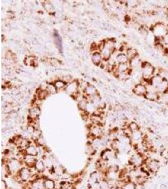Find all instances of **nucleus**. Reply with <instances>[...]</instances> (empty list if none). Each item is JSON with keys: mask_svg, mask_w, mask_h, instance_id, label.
Masks as SVG:
<instances>
[{"mask_svg": "<svg viewBox=\"0 0 168 189\" xmlns=\"http://www.w3.org/2000/svg\"><path fill=\"white\" fill-rule=\"evenodd\" d=\"M5 163L8 169L10 175H13V177L16 176L21 168L24 166V164L21 159L14 157L7 159Z\"/></svg>", "mask_w": 168, "mask_h": 189, "instance_id": "obj_1", "label": "nucleus"}, {"mask_svg": "<svg viewBox=\"0 0 168 189\" xmlns=\"http://www.w3.org/2000/svg\"><path fill=\"white\" fill-rule=\"evenodd\" d=\"M32 168H28L27 166H23L19 171L15 177L16 180L19 183H27L30 181L34 174L32 171Z\"/></svg>", "mask_w": 168, "mask_h": 189, "instance_id": "obj_2", "label": "nucleus"}, {"mask_svg": "<svg viewBox=\"0 0 168 189\" xmlns=\"http://www.w3.org/2000/svg\"><path fill=\"white\" fill-rule=\"evenodd\" d=\"M156 68L149 62H144L142 64V78L145 81H149L151 84V79L154 76Z\"/></svg>", "mask_w": 168, "mask_h": 189, "instance_id": "obj_3", "label": "nucleus"}, {"mask_svg": "<svg viewBox=\"0 0 168 189\" xmlns=\"http://www.w3.org/2000/svg\"><path fill=\"white\" fill-rule=\"evenodd\" d=\"M151 173H155L160 168V163L156 159H147L144 162Z\"/></svg>", "mask_w": 168, "mask_h": 189, "instance_id": "obj_4", "label": "nucleus"}, {"mask_svg": "<svg viewBox=\"0 0 168 189\" xmlns=\"http://www.w3.org/2000/svg\"><path fill=\"white\" fill-rule=\"evenodd\" d=\"M115 152H116L113 151L112 149H109V148L105 149L101 152V155H100L101 159H102V160L105 162L110 161L111 159L115 158Z\"/></svg>", "mask_w": 168, "mask_h": 189, "instance_id": "obj_5", "label": "nucleus"}, {"mask_svg": "<svg viewBox=\"0 0 168 189\" xmlns=\"http://www.w3.org/2000/svg\"><path fill=\"white\" fill-rule=\"evenodd\" d=\"M37 159H38L36 158V157L25 155L22 159V162L24 164V166H27L30 168H34L35 165L36 161H37Z\"/></svg>", "mask_w": 168, "mask_h": 189, "instance_id": "obj_6", "label": "nucleus"}, {"mask_svg": "<svg viewBox=\"0 0 168 189\" xmlns=\"http://www.w3.org/2000/svg\"><path fill=\"white\" fill-rule=\"evenodd\" d=\"M133 91L137 95L144 97L145 94L147 92V87L142 83L137 84L135 86Z\"/></svg>", "mask_w": 168, "mask_h": 189, "instance_id": "obj_7", "label": "nucleus"}, {"mask_svg": "<svg viewBox=\"0 0 168 189\" xmlns=\"http://www.w3.org/2000/svg\"><path fill=\"white\" fill-rule=\"evenodd\" d=\"M24 152L25 155L32 156L34 157H37L39 156V151H38V147L36 145L30 144L25 149H24Z\"/></svg>", "mask_w": 168, "mask_h": 189, "instance_id": "obj_8", "label": "nucleus"}, {"mask_svg": "<svg viewBox=\"0 0 168 189\" xmlns=\"http://www.w3.org/2000/svg\"><path fill=\"white\" fill-rule=\"evenodd\" d=\"M42 159H43V162H44V164L46 165L47 170H49L51 172L54 171V163H53L52 159V157H51V156L46 155L43 158H42Z\"/></svg>", "mask_w": 168, "mask_h": 189, "instance_id": "obj_9", "label": "nucleus"}, {"mask_svg": "<svg viewBox=\"0 0 168 189\" xmlns=\"http://www.w3.org/2000/svg\"><path fill=\"white\" fill-rule=\"evenodd\" d=\"M34 170L38 174H42L46 171V167L42 159H37L34 166Z\"/></svg>", "mask_w": 168, "mask_h": 189, "instance_id": "obj_10", "label": "nucleus"}, {"mask_svg": "<svg viewBox=\"0 0 168 189\" xmlns=\"http://www.w3.org/2000/svg\"><path fill=\"white\" fill-rule=\"evenodd\" d=\"M156 90L158 93H168V82L166 78H163L161 83L156 88Z\"/></svg>", "mask_w": 168, "mask_h": 189, "instance_id": "obj_11", "label": "nucleus"}, {"mask_svg": "<svg viewBox=\"0 0 168 189\" xmlns=\"http://www.w3.org/2000/svg\"><path fill=\"white\" fill-rule=\"evenodd\" d=\"M43 187L44 189H56V183L54 179L44 178L43 179Z\"/></svg>", "mask_w": 168, "mask_h": 189, "instance_id": "obj_12", "label": "nucleus"}, {"mask_svg": "<svg viewBox=\"0 0 168 189\" xmlns=\"http://www.w3.org/2000/svg\"><path fill=\"white\" fill-rule=\"evenodd\" d=\"M90 134L94 138H100L101 135V130L99 126H93L90 129Z\"/></svg>", "mask_w": 168, "mask_h": 189, "instance_id": "obj_13", "label": "nucleus"}, {"mask_svg": "<svg viewBox=\"0 0 168 189\" xmlns=\"http://www.w3.org/2000/svg\"><path fill=\"white\" fill-rule=\"evenodd\" d=\"M143 139L142 132L140 130H137V131L132 133V136H131V139L135 144H137L141 139Z\"/></svg>", "mask_w": 168, "mask_h": 189, "instance_id": "obj_14", "label": "nucleus"}, {"mask_svg": "<svg viewBox=\"0 0 168 189\" xmlns=\"http://www.w3.org/2000/svg\"><path fill=\"white\" fill-rule=\"evenodd\" d=\"M144 97L149 100L156 101L159 98V93L157 91H147Z\"/></svg>", "mask_w": 168, "mask_h": 189, "instance_id": "obj_15", "label": "nucleus"}, {"mask_svg": "<svg viewBox=\"0 0 168 189\" xmlns=\"http://www.w3.org/2000/svg\"><path fill=\"white\" fill-rule=\"evenodd\" d=\"M99 189H111L112 187L109 181L106 178L101 180L99 181Z\"/></svg>", "mask_w": 168, "mask_h": 189, "instance_id": "obj_16", "label": "nucleus"}, {"mask_svg": "<svg viewBox=\"0 0 168 189\" xmlns=\"http://www.w3.org/2000/svg\"><path fill=\"white\" fill-rule=\"evenodd\" d=\"M127 56H128V59L130 60L134 59V58L137 57L138 56V53L137 50L134 48H129L127 50Z\"/></svg>", "mask_w": 168, "mask_h": 189, "instance_id": "obj_17", "label": "nucleus"}, {"mask_svg": "<svg viewBox=\"0 0 168 189\" xmlns=\"http://www.w3.org/2000/svg\"><path fill=\"white\" fill-rule=\"evenodd\" d=\"M40 114V110L38 107H34L30 110V115L32 119H36Z\"/></svg>", "mask_w": 168, "mask_h": 189, "instance_id": "obj_18", "label": "nucleus"}, {"mask_svg": "<svg viewBox=\"0 0 168 189\" xmlns=\"http://www.w3.org/2000/svg\"><path fill=\"white\" fill-rule=\"evenodd\" d=\"M91 144V146H93V148L94 149V150L95 151L97 149H99L102 145L101 141L100 138H94V139H93Z\"/></svg>", "mask_w": 168, "mask_h": 189, "instance_id": "obj_19", "label": "nucleus"}, {"mask_svg": "<svg viewBox=\"0 0 168 189\" xmlns=\"http://www.w3.org/2000/svg\"><path fill=\"white\" fill-rule=\"evenodd\" d=\"M116 61L119 64L127 63L128 61V57L126 54H120L116 57Z\"/></svg>", "mask_w": 168, "mask_h": 189, "instance_id": "obj_20", "label": "nucleus"}, {"mask_svg": "<svg viewBox=\"0 0 168 189\" xmlns=\"http://www.w3.org/2000/svg\"><path fill=\"white\" fill-rule=\"evenodd\" d=\"M120 146V144L119 141L118 139H113L112 141L110 144V149H112L113 151L116 152L119 150Z\"/></svg>", "mask_w": 168, "mask_h": 189, "instance_id": "obj_21", "label": "nucleus"}, {"mask_svg": "<svg viewBox=\"0 0 168 189\" xmlns=\"http://www.w3.org/2000/svg\"><path fill=\"white\" fill-rule=\"evenodd\" d=\"M122 189H136V184L132 181H129L125 183Z\"/></svg>", "mask_w": 168, "mask_h": 189, "instance_id": "obj_22", "label": "nucleus"}, {"mask_svg": "<svg viewBox=\"0 0 168 189\" xmlns=\"http://www.w3.org/2000/svg\"><path fill=\"white\" fill-rule=\"evenodd\" d=\"M35 145L37 147H44L46 145V141L42 136H41L37 139L35 141Z\"/></svg>", "mask_w": 168, "mask_h": 189, "instance_id": "obj_23", "label": "nucleus"}, {"mask_svg": "<svg viewBox=\"0 0 168 189\" xmlns=\"http://www.w3.org/2000/svg\"><path fill=\"white\" fill-rule=\"evenodd\" d=\"M91 120L94 123V124L96 125V126H100L101 123V117L97 115H94L91 116Z\"/></svg>", "mask_w": 168, "mask_h": 189, "instance_id": "obj_24", "label": "nucleus"}, {"mask_svg": "<svg viewBox=\"0 0 168 189\" xmlns=\"http://www.w3.org/2000/svg\"><path fill=\"white\" fill-rule=\"evenodd\" d=\"M118 71L119 72H125L128 69V65L127 63H123L119 64L118 67Z\"/></svg>", "mask_w": 168, "mask_h": 189, "instance_id": "obj_25", "label": "nucleus"}, {"mask_svg": "<svg viewBox=\"0 0 168 189\" xmlns=\"http://www.w3.org/2000/svg\"><path fill=\"white\" fill-rule=\"evenodd\" d=\"M128 127L132 133L137 131V130H140L139 126H138V125L135 122H131V123H130Z\"/></svg>", "mask_w": 168, "mask_h": 189, "instance_id": "obj_26", "label": "nucleus"}, {"mask_svg": "<svg viewBox=\"0 0 168 189\" xmlns=\"http://www.w3.org/2000/svg\"><path fill=\"white\" fill-rule=\"evenodd\" d=\"M92 60H93V62L94 64H98L99 63H100V62L101 61V54H99V53L94 54L93 56H92Z\"/></svg>", "mask_w": 168, "mask_h": 189, "instance_id": "obj_27", "label": "nucleus"}, {"mask_svg": "<svg viewBox=\"0 0 168 189\" xmlns=\"http://www.w3.org/2000/svg\"><path fill=\"white\" fill-rule=\"evenodd\" d=\"M77 87L78 86L76 83H72L67 87V91L71 93H73L76 91Z\"/></svg>", "mask_w": 168, "mask_h": 189, "instance_id": "obj_28", "label": "nucleus"}, {"mask_svg": "<svg viewBox=\"0 0 168 189\" xmlns=\"http://www.w3.org/2000/svg\"><path fill=\"white\" fill-rule=\"evenodd\" d=\"M41 136H42V134H41V133H40V130L39 129H35L32 134V138L34 141H36Z\"/></svg>", "mask_w": 168, "mask_h": 189, "instance_id": "obj_29", "label": "nucleus"}, {"mask_svg": "<svg viewBox=\"0 0 168 189\" xmlns=\"http://www.w3.org/2000/svg\"><path fill=\"white\" fill-rule=\"evenodd\" d=\"M56 89L57 88L55 87V85H52V84L49 85L47 87V90L49 91V93H50L52 94H54L56 92Z\"/></svg>", "mask_w": 168, "mask_h": 189, "instance_id": "obj_30", "label": "nucleus"}, {"mask_svg": "<svg viewBox=\"0 0 168 189\" xmlns=\"http://www.w3.org/2000/svg\"><path fill=\"white\" fill-rule=\"evenodd\" d=\"M86 91L87 94H94L96 93V90L95 89H94L93 87H87V88H86Z\"/></svg>", "mask_w": 168, "mask_h": 189, "instance_id": "obj_31", "label": "nucleus"}, {"mask_svg": "<svg viewBox=\"0 0 168 189\" xmlns=\"http://www.w3.org/2000/svg\"><path fill=\"white\" fill-rule=\"evenodd\" d=\"M65 85V83L62 82V81H57L55 83V86L56 88L57 89H59V88H63V87Z\"/></svg>", "mask_w": 168, "mask_h": 189, "instance_id": "obj_32", "label": "nucleus"}, {"mask_svg": "<svg viewBox=\"0 0 168 189\" xmlns=\"http://www.w3.org/2000/svg\"><path fill=\"white\" fill-rule=\"evenodd\" d=\"M162 43L164 45L168 46V32L162 37Z\"/></svg>", "mask_w": 168, "mask_h": 189, "instance_id": "obj_33", "label": "nucleus"}, {"mask_svg": "<svg viewBox=\"0 0 168 189\" xmlns=\"http://www.w3.org/2000/svg\"><path fill=\"white\" fill-rule=\"evenodd\" d=\"M48 94V92L46 91H41L40 92V93L39 94V97L40 98V99H43L44 98H46L47 97V95Z\"/></svg>", "mask_w": 168, "mask_h": 189, "instance_id": "obj_34", "label": "nucleus"}, {"mask_svg": "<svg viewBox=\"0 0 168 189\" xmlns=\"http://www.w3.org/2000/svg\"><path fill=\"white\" fill-rule=\"evenodd\" d=\"M1 187H2V189H8V184H7V182L5 180H4V179L2 180Z\"/></svg>", "mask_w": 168, "mask_h": 189, "instance_id": "obj_35", "label": "nucleus"}, {"mask_svg": "<svg viewBox=\"0 0 168 189\" xmlns=\"http://www.w3.org/2000/svg\"><path fill=\"white\" fill-rule=\"evenodd\" d=\"M79 105H80V107L81 108V109H84L86 107L87 104H86V102L85 101L82 100V101H81V102L79 103Z\"/></svg>", "mask_w": 168, "mask_h": 189, "instance_id": "obj_36", "label": "nucleus"}, {"mask_svg": "<svg viewBox=\"0 0 168 189\" xmlns=\"http://www.w3.org/2000/svg\"><path fill=\"white\" fill-rule=\"evenodd\" d=\"M167 185L166 184H162L161 186H160V189H167Z\"/></svg>", "mask_w": 168, "mask_h": 189, "instance_id": "obj_37", "label": "nucleus"}, {"mask_svg": "<svg viewBox=\"0 0 168 189\" xmlns=\"http://www.w3.org/2000/svg\"><path fill=\"white\" fill-rule=\"evenodd\" d=\"M111 189H122V188H120V187H115V186H114V187H112L111 188Z\"/></svg>", "mask_w": 168, "mask_h": 189, "instance_id": "obj_38", "label": "nucleus"}, {"mask_svg": "<svg viewBox=\"0 0 168 189\" xmlns=\"http://www.w3.org/2000/svg\"><path fill=\"white\" fill-rule=\"evenodd\" d=\"M14 189H18V188H14Z\"/></svg>", "mask_w": 168, "mask_h": 189, "instance_id": "obj_39", "label": "nucleus"}, {"mask_svg": "<svg viewBox=\"0 0 168 189\" xmlns=\"http://www.w3.org/2000/svg\"><path fill=\"white\" fill-rule=\"evenodd\" d=\"M167 29H168V27H167Z\"/></svg>", "mask_w": 168, "mask_h": 189, "instance_id": "obj_40", "label": "nucleus"}]
</instances>
